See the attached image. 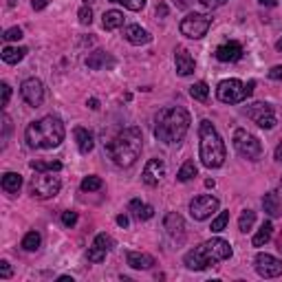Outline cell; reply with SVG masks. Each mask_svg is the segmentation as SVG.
Here are the masks:
<instances>
[{
  "label": "cell",
  "mask_w": 282,
  "mask_h": 282,
  "mask_svg": "<svg viewBox=\"0 0 282 282\" xmlns=\"http://www.w3.org/2000/svg\"><path fill=\"white\" fill-rule=\"evenodd\" d=\"M157 16L159 18H165L167 16V7H165V5H159V7H157Z\"/></svg>",
  "instance_id": "681fc988"
},
{
  "label": "cell",
  "mask_w": 282,
  "mask_h": 282,
  "mask_svg": "<svg viewBox=\"0 0 282 282\" xmlns=\"http://www.w3.org/2000/svg\"><path fill=\"white\" fill-rule=\"evenodd\" d=\"M86 67L91 71H101V69H112L115 67V60L110 58V53L106 51H93L91 55L86 58Z\"/></svg>",
  "instance_id": "ac0fdd59"
},
{
  "label": "cell",
  "mask_w": 282,
  "mask_h": 282,
  "mask_svg": "<svg viewBox=\"0 0 282 282\" xmlns=\"http://www.w3.org/2000/svg\"><path fill=\"white\" fill-rule=\"evenodd\" d=\"M175 64H177V73L179 75H192L194 73V69H196V64H194V58L190 55V51L188 49H183V46H177V51H175Z\"/></svg>",
  "instance_id": "e0dca14e"
},
{
  "label": "cell",
  "mask_w": 282,
  "mask_h": 282,
  "mask_svg": "<svg viewBox=\"0 0 282 282\" xmlns=\"http://www.w3.org/2000/svg\"><path fill=\"white\" fill-rule=\"evenodd\" d=\"M108 157L112 159V163L119 167H130L139 159L141 148H143V137L141 130L137 126H130V128H124L112 137L110 141L104 143Z\"/></svg>",
  "instance_id": "6da1fadb"
},
{
  "label": "cell",
  "mask_w": 282,
  "mask_h": 282,
  "mask_svg": "<svg viewBox=\"0 0 282 282\" xmlns=\"http://www.w3.org/2000/svg\"><path fill=\"white\" fill-rule=\"evenodd\" d=\"M64 124L60 117L46 115L38 119V122H31L25 130V139L29 143V148H38V150H51L58 148L60 143L64 141Z\"/></svg>",
  "instance_id": "3957f363"
},
{
  "label": "cell",
  "mask_w": 282,
  "mask_h": 282,
  "mask_svg": "<svg viewBox=\"0 0 282 282\" xmlns=\"http://www.w3.org/2000/svg\"><path fill=\"white\" fill-rule=\"evenodd\" d=\"M163 177H165V161L161 159V157L150 159L148 163H146V167H143V172H141V181L146 183V185H150V188L159 185Z\"/></svg>",
  "instance_id": "4fadbf2b"
},
{
  "label": "cell",
  "mask_w": 282,
  "mask_h": 282,
  "mask_svg": "<svg viewBox=\"0 0 282 282\" xmlns=\"http://www.w3.org/2000/svg\"><path fill=\"white\" fill-rule=\"evenodd\" d=\"M262 207H265V214H269L273 218V216H280V196L275 194V192H267L265 196H262Z\"/></svg>",
  "instance_id": "603a6c76"
},
{
  "label": "cell",
  "mask_w": 282,
  "mask_h": 282,
  "mask_svg": "<svg viewBox=\"0 0 282 282\" xmlns=\"http://www.w3.org/2000/svg\"><path fill=\"white\" fill-rule=\"evenodd\" d=\"M0 278H3V280L11 278V265L7 260H0Z\"/></svg>",
  "instance_id": "7bdbcfd3"
},
{
  "label": "cell",
  "mask_w": 282,
  "mask_h": 282,
  "mask_svg": "<svg viewBox=\"0 0 282 282\" xmlns=\"http://www.w3.org/2000/svg\"><path fill=\"white\" fill-rule=\"evenodd\" d=\"M234 148H236V152L243 159H249V161H258L262 154V143L258 141L256 135H251L245 128H238L234 133Z\"/></svg>",
  "instance_id": "52a82bcc"
},
{
  "label": "cell",
  "mask_w": 282,
  "mask_h": 282,
  "mask_svg": "<svg viewBox=\"0 0 282 282\" xmlns=\"http://www.w3.org/2000/svg\"><path fill=\"white\" fill-rule=\"evenodd\" d=\"M214 185H216L214 179H207V181H205V188H214Z\"/></svg>",
  "instance_id": "11a10c76"
},
{
  "label": "cell",
  "mask_w": 282,
  "mask_h": 282,
  "mask_svg": "<svg viewBox=\"0 0 282 282\" xmlns=\"http://www.w3.org/2000/svg\"><path fill=\"white\" fill-rule=\"evenodd\" d=\"M31 170H35V172H60L62 170V163L60 161H31Z\"/></svg>",
  "instance_id": "4316f807"
},
{
  "label": "cell",
  "mask_w": 282,
  "mask_h": 282,
  "mask_svg": "<svg viewBox=\"0 0 282 282\" xmlns=\"http://www.w3.org/2000/svg\"><path fill=\"white\" fill-rule=\"evenodd\" d=\"M199 3H201L205 9H216V7H223L227 0H199Z\"/></svg>",
  "instance_id": "b9f144b4"
},
{
  "label": "cell",
  "mask_w": 282,
  "mask_h": 282,
  "mask_svg": "<svg viewBox=\"0 0 282 282\" xmlns=\"http://www.w3.org/2000/svg\"><path fill=\"white\" fill-rule=\"evenodd\" d=\"M190 112L181 106H172L159 110L154 117V137L161 143H179L190 130Z\"/></svg>",
  "instance_id": "7a4b0ae2"
},
{
  "label": "cell",
  "mask_w": 282,
  "mask_h": 282,
  "mask_svg": "<svg viewBox=\"0 0 282 282\" xmlns=\"http://www.w3.org/2000/svg\"><path fill=\"white\" fill-rule=\"evenodd\" d=\"M16 3L18 0H9V7H16Z\"/></svg>",
  "instance_id": "91938a15"
},
{
  "label": "cell",
  "mask_w": 282,
  "mask_h": 282,
  "mask_svg": "<svg viewBox=\"0 0 282 282\" xmlns=\"http://www.w3.org/2000/svg\"><path fill=\"white\" fill-rule=\"evenodd\" d=\"M106 254H108L106 249H101L99 245L93 243V247H88V251H86V258H88L91 262H101V260L106 258Z\"/></svg>",
  "instance_id": "836d02e7"
},
{
  "label": "cell",
  "mask_w": 282,
  "mask_h": 282,
  "mask_svg": "<svg viewBox=\"0 0 282 282\" xmlns=\"http://www.w3.org/2000/svg\"><path fill=\"white\" fill-rule=\"evenodd\" d=\"M190 95L196 101H205L209 97V86L205 82H196V84H192V86H190Z\"/></svg>",
  "instance_id": "4dcf8cb0"
},
{
  "label": "cell",
  "mask_w": 282,
  "mask_h": 282,
  "mask_svg": "<svg viewBox=\"0 0 282 282\" xmlns=\"http://www.w3.org/2000/svg\"><path fill=\"white\" fill-rule=\"evenodd\" d=\"M77 18H80L82 25H91V22H93V11H91V7H88V5H84V7L77 11Z\"/></svg>",
  "instance_id": "d590c367"
},
{
  "label": "cell",
  "mask_w": 282,
  "mask_h": 282,
  "mask_svg": "<svg viewBox=\"0 0 282 282\" xmlns=\"http://www.w3.org/2000/svg\"><path fill=\"white\" fill-rule=\"evenodd\" d=\"M199 139H201V163L209 167V170L223 165L227 159V150L218 130L214 128L209 119H203L199 124Z\"/></svg>",
  "instance_id": "5b68a950"
},
{
  "label": "cell",
  "mask_w": 282,
  "mask_h": 282,
  "mask_svg": "<svg viewBox=\"0 0 282 282\" xmlns=\"http://www.w3.org/2000/svg\"><path fill=\"white\" fill-rule=\"evenodd\" d=\"M3 122H5V139H7V135H9V130H11V119H9L7 115H5Z\"/></svg>",
  "instance_id": "c3c4849f"
},
{
  "label": "cell",
  "mask_w": 282,
  "mask_h": 282,
  "mask_svg": "<svg viewBox=\"0 0 282 282\" xmlns=\"http://www.w3.org/2000/svg\"><path fill=\"white\" fill-rule=\"evenodd\" d=\"M0 91H3V101H0V104L7 106L9 99H11V86H9L7 82H3V84H0Z\"/></svg>",
  "instance_id": "ab89813d"
},
{
  "label": "cell",
  "mask_w": 282,
  "mask_h": 282,
  "mask_svg": "<svg viewBox=\"0 0 282 282\" xmlns=\"http://www.w3.org/2000/svg\"><path fill=\"white\" fill-rule=\"evenodd\" d=\"M152 216H154L152 205H141V209L137 212L135 218H137V220H148V218H152Z\"/></svg>",
  "instance_id": "74e56055"
},
{
  "label": "cell",
  "mask_w": 282,
  "mask_h": 282,
  "mask_svg": "<svg viewBox=\"0 0 282 282\" xmlns=\"http://www.w3.org/2000/svg\"><path fill=\"white\" fill-rule=\"evenodd\" d=\"M126 260L133 269H152L154 267V258L150 254H141V251H128L126 254Z\"/></svg>",
  "instance_id": "ffe728a7"
},
{
  "label": "cell",
  "mask_w": 282,
  "mask_h": 282,
  "mask_svg": "<svg viewBox=\"0 0 282 282\" xmlns=\"http://www.w3.org/2000/svg\"><path fill=\"white\" fill-rule=\"evenodd\" d=\"M260 5H265V7H275L278 5V0H258Z\"/></svg>",
  "instance_id": "f5cc1de1"
},
{
  "label": "cell",
  "mask_w": 282,
  "mask_h": 282,
  "mask_svg": "<svg viewBox=\"0 0 282 282\" xmlns=\"http://www.w3.org/2000/svg\"><path fill=\"white\" fill-rule=\"evenodd\" d=\"M256 271L262 278H278L282 273V260L271 254H258L256 256Z\"/></svg>",
  "instance_id": "5bb4252c"
},
{
  "label": "cell",
  "mask_w": 282,
  "mask_h": 282,
  "mask_svg": "<svg viewBox=\"0 0 282 282\" xmlns=\"http://www.w3.org/2000/svg\"><path fill=\"white\" fill-rule=\"evenodd\" d=\"M46 5H49V0H31V7L35 9V11H42L46 7Z\"/></svg>",
  "instance_id": "bcb514c9"
},
{
  "label": "cell",
  "mask_w": 282,
  "mask_h": 282,
  "mask_svg": "<svg viewBox=\"0 0 282 282\" xmlns=\"http://www.w3.org/2000/svg\"><path fill=\"white\" fill-rule=\"evenodd\" d=\"M3 38L7 40V42H18V40L22 38V29L20 27H11V29H7V31H5Z\"/></svg>",
  "instance_id": "8d00e7d4"
},
{
  "label": "cell",
  "mask_w": 282,
  "mask_h": 282,
  "mask_svg": "<svg viewBox=\"0 0 282 282\" xmlns=\"http://www.w3.org/2000/svg\"><path fill=\"white\" fill-rule=\"evenodd\" d=\"M88 106H91L93 110H97V108H99V101L95 99V97H91V99H88Z\"/></svg>",
  "instance_id": "db71d44e"
},
{
  "label": "cell",
  "mask_w": 282,
  "mask_h": 282,
  "mask_svg": "<svg viewBox=\"0 0 282 282\" xmlns=\"http://www.w3.org/2000/svg\"><path fill=\"white\" fill-rule=\"evenodd\" d=\"M275 245H278V249L282 251V234H280V236H278V241H275Z\"/></svg>",
  "instance_id": "9f6ffc18"
},
{
  "label": "cell",
  "mask_w": 282,
  "mask_h": 282,
  "mask_svg": "<svg viewBox=\"0 0 282 282\" xmlns=\"http://www.w3.org/2000/svg\"><path fill=\"white\" fill-rule=\"evenodd\" d=\"M141 205H143V203H141L139 199H133V201H130V205H128V209L133 212V216H137V212L141 209Z\"/></svg>",
  "instance_id": "ee69618b"
},
{
  "label": "cell",
  "mask_w": 282,
  "mask_h": 282,
  "mask_svg": "<svg viewBox=\"0 0 282 282\" xmlns=\"http://www.w3.org/2000/svg\"><path fill=\"white\" fill-rule=\"evenodd\" d=\"M232 254H234L232 245L227 241H223V238H209L207 243H203L192 251H188L183 262L188 269H192V271H203V269H207L209 265H214V262L232 258Z\"/></svg>",
  "instance_id": "277c9868"
},
{
  "label": "cell",
  "mask_w": 282,
  "mask_h": 282,
  "mask_svg": "<svg viewBox=\"0 0 282 282\" xmlns=\"http://www.w3.org/2000/svg\"><path fill=\"white\" fill-rule=\"evenodd\" d=\"M275 161H280V163H282V141L275 146Z\"/></svg>",
  "instance_id": "816d5d0a"
},
{
  "label": "cell",
  "mask_w": 282,
  "mask_h": 282,
  "mask_svg": "<svg viewBox=\"0 0 282 282\" xmlns=\"http://www.w3.org/2000/svg\"><path fill=\"white\" fill-rule=\"evenodd\" d=\"M101 25H104L106 31H115V29H119L124 25V14L122 11H106L104 14V20H101Z\"/></svg>",
  "instance_id": "484cf974"
},
{
  "label": "cell",
  "mask_w": 282,
  "mask_h": 282,
  "mask_svg": "<svg viewBox=\"0 0 282 282\" xmlns=\"http://www.w3.org/2000/svg\"><path fill=\"white\" fill-rule=\"evenodd\" d=\"M95 245H99L101 249H106V251H110L112 249V238L108 236V234H97V236H95Z\"/></svg>",
  "instance_id": "e575fe53"
},
{
  "label": "cell",
  "mask_w": 282,
  "mask_h": 282,
  "mask_svg": "<svg viewBox=\"0 0 282 282\" xmlns=\"http://www.w3.org/2000/svg\"><path fill=\"white\" fill-rule=\"evenodd\" d=\"M254 223H256V212L254 209H245V212L241 214V218H238V230L247 234L251 227H254Z\"/></svg>",
  "instance_id": "f546056e"
},
{
  "label": "cell",
  "mask_w": 282,
  "mask_h": 282,
  "mask_svg": "<svg viewBox=\"0 0 282 282\" xmlns=\"http://www.w3.org/2000/svg\"><path fill=\"white\" fill-rule=\"evenodd\" d=\"M22 188V177L18 172H7L3 175V190L9 192V194H18Z\"/></svg>",
  "instance_id": "d4e9b609"
},
{
  "label": "cell",
  "mask_w": 282,
  "mask_h": 282,
  "mask_svg": "<svg viewBox=\"0 0 282 282\" xmlns=\"http://www.w3.org/2000/svg\"><path fill=\"white\" fill-rule=\"evenodd\" d=\"M60 282H73V278H69V275H62V278H60Z\"/></svg>",
  "instance_id": "6f0895ef"
},
{
  "label": "cell",
  "mask_w": 282,
  "mask_h": 282,
  "mask_svg": "<svg viewBox=\"0 0 282 282\" xmlns=\"http://www.w3.org/2000/svg\"><path fill=\"white\" fill-rule=\"evenodd\" d=\"M271 236H273V225H271V220H267V223H262V227L256 232V236L251 238V245H254V247H262V245H267L271 241Z\"/></svg>",
  "instance_id": "cb8c5ba5"
},
{
  "label": "cell",
  "mask_w": 282,
  "mask_h": 282,
  "mask_svg": "<svg viewBox=\"0 0 282 282\" xmlns=\"http://www.w3.org/2000/svg\"><path fill=\"white\" fill-rule=\"evenodd\" d=\"M84 3H86V5H91V3H95V0H84Z\"/></svg>",
  "instance_id": "94428289"
},
{
  "label": "cell",
  "mask_w": 282,
  "mask_h": 282,
  "mask_svg": "<svg viewBox=\"0 0 282 282\" xmlns=\"http://www.w3.org/2000/svg\"><path fill=\"white\" fill-rule=\"evenodd\" d=\"M122 5L130 11H141L143 7H146V0H124Z\"/></svg>",
  "instance_id": "f35d334b"
},
{
  "label": "cell",
  "mask_w": 282,
  "mask_h": 282,
  "mask_svg": "<svg viewBox=\"0 0 282 282\" xmlns=\"http://www.w3.org/2000/svg\"><path fill=\"white\" fill-rule=\"evenodd\" d=\"M209 27H212V18L207 14H188L181 20V33L192 40L203 38L209 31Z\"/></svg>",
  "instance_id": "9c48e42d"
},
{
  "label": "cell",
  "mask_w": 282,
  "mask_h": 282,
  "mask_svg": "<svg viewBox=\"0 0 282 282\" xmlns=\"http://www.w3.org/2000/svg\"><path fill=\"white\" fill-rule=\"evenodd\" d=\"M62 223L67 225V227H73L77 223V214L75 212H64L62 214Z\"/></svg>",
  "instance_id": "60d3db41"
},
{
  "label": "cell",
  "mask_w": 282,
  "mask_h": 282,
  "mask_svg": "<svg viewBox=\"0 0 282 282\" xmlns=\"http://www.w3.org/2000/svg\"><path fill=\"white\" fill-rule=\"evenodd\" d=\"M216 60H220V62H238V60L243 58V46L241 42H225V44H220L218 49H216Z\"/></svg>",
  "instance_id": "2e32d148"
},
{
  "label": "cell",
  "mask_w": 282,
  "mask_h": 282,
  "mask_svg": "<svg viewBox=\"0 0 282 282\" xmlns=\"http://www.w3.org/2000/svg\"><path fill=\"white\" fill-rule=\"evenodd\" d=\"M227 223H230V212H220V214L212 220V227H209V230H212L214 234H220V232H223L225 227H227Z\"/></svg>",
  "instance_id": "1f68e13d"
},
{
  "label": "cell",
  "mask_w": 282,
  "mask_h": 282,
  "mask_svg": "<svg viewBox=\"0 0 282 282\" xmlns=\"http://www.w3.org/2000/svg\"><path fill=\"white\" fill-rule=\"evenodd\" d=\"M128 223H130V220H128V216H126V214H119L117 216V225L119 227H124V230H126V227H128Z\"/></svg>",
  "instance_id": "7dc6e473"
},
{
  "label": "cell",
  "mask_w": 282,
  "mask_h": 282,
  "mask_svg": "<svg viewBox=\"0 0 282 282\" xmlns=\"http://www.w3.org/2000/svg\"><path fill=\"white\" fill-rule=\"evenodd\" d=\"M249 88L247 84H243L241 80H223L216 88V97H218L223 104H241L249 97Z\"/></svg>",
  "instance_id": "ba28073f"
},
{
  "label": "cell",
  "mask_w": 282,
  "mask_h": 282,
  "mask_svg": "<svg viewBox=\"0 0 282 282\" xmlns=\"http://www.w3.org/2000/svg\"><path fill=\"white\" fill-rule=\"evenodd\" d=\"M216 209H218V199L212 196V194H201V196H196V199L190 203V214H192V218L194 220L209 218Z\"/></svg>",
  "instance_id": "8fae6325"
},
{
  "label": "cell",
  "mask_w": 282,
  "mask_h": 282,
  "mask_svg": "<svg viewBox=\"0 0 282 282\" xmlns=\"http://www.w3.org/2000/svg\"><path fill=\"white\" fill-rule=\"evenodd\" d=\"M0 55H3V62L18 64V62H22V60H25L27 49H25V46H5Z\"/></svg>",
  "instance_id": "7402d4cb"
},
{
  "label": "cell",
  "mask_w": 282,
  "mask_h": 282,
  "mask_svg": "<svg viewBox=\"0 0 282 282\" xmlns=\"http://www.w3.org/2000/svg\"><path fill=\"white\" fill-rule=\"evenodd\" d=\"M275 46H278V51H282V38L278 40V44H275Z\"/></svg>",
  "instance_id": "680465c9"
},
{
  "label": "cell",
  "mask_w": 282,
  "mask_h": 282,
  "mask_svg": "<svg viewBox=\"0 0 282 282\" xmlns=\"http://www.w3.org/2000/svg\"><path fill=\"white\" fill-rule=\"evenodd\" d=\"M163 230L167 232V236H170L175 243H181L183 238H185V220H183V216L177 214V212L165 214V218H163Z\"/></svg>",
  "instance_id": "9a60e30c"
},
{
  "label": "cell",
  "mask_w": 282,
  "mask_h": 282,
  "mask_svg": "<svg viewBox=\"0 0 282 282\" xmlns=\"http://www.w3.org/2000/svg\"><path fill=\"white\" fill-rule=\"evenodd\" d=\"M269 77H271V80H282V67H273L271 71H269Z\"/></svg>",
  "instance_id": "f6af8a7d"
},
{
  "label": "cell",
  "mask_w": 282,
  "mask_h": 282,
  "mask_svg": "<svg viewBox=\"0 0 282 282\" xmlns=\"http://www.w3.org/2000/svg\"><path fill=\"white\" fill-rule=\"evenodd\" d=\"M196 172H199V170H196L194 161H185V163L181 165V170L177 172V179H179V181H181V183H185V181H192V179L196 177Z\"/></svg>",
  "instance_id": "83f0119b"
},
{
  "label": "cell",
  "mask_w": 282,
  "mask_h": 282,
  "mask_svg": "<svg viewBox=\"0 0 282 282\" xmlns=\"http://www.w3.org/2000/svg\"><path fill=\"white\" fill-rule=\"evenodd\" d=\"M73 135H75V141H77V150H80L82 154H88V152H91L93 146H95L93 135L88 133L86 128H75Z\"/></svg>",
  "instance_id": "44dd1931"
},
{
  "label": "cell",
  "mask_w": 282,
  "mask_h": 282,
  "mask_svg": "<svg viewBox=\"0 0 282 282\" xmlns=\"http://www.w3.org/2000/svg\"><path fill=\"white\" fill-rule=\"evenodd\" d=\"M104 188V181L99 177H86L82 181V190L84 192H95V190H101Z\"/></svg>",
  "instance_id": "d6a6232c"
},
{
  "label": "cell",
  "mask_w": 282,
  "mask_h": 282,
  "mask_svg": "<svg viewBox=\"0 0 282 282\" xmlns=\"http://www.w3.org/2000/svg\"><path fill=\"white\" fill-rule=\"evenodd\" d=\"M60 188H62V181L55 172H35L29 183V192L33 199H51L60 192Z\"/></svg>",
  "instance_id": "8992f818"
},
{
  "label": "cell",
  "mask_w": 282,
  "mask_h": 282,
  "mask_svg": "<svg viewBox=\"0 0 282 282\" xmlns=\"http://www.w3.org/2000/svg\"><path fill=\"white\" fill-rule=\"evenodd\" d=\"M40 243H42L40 234L38 232H29V234H25V238H22V249L25 251H38Z\"/></svg>",
  "instance_id": "f1b7e54d"
},
{
  "label": "cell",
  "mask_w": 282,
  "mask_h": 282,
  "mask_svg": "<svg viewBox=\"0 0 282 282\" xmlns=\"http://www.w3.org/2000/svg\"><path fill=\"white\" fill-rule=\"evenodd\" d=\"M124 38L130 42V44L135 46H141V44H148L150 40H152V35H150L146 29H141L139 25H130L124 29Z\"/></svg>",
  "instance_id": "d6986e66"
},
{
  "label": "cell",
  "mask_w": 282,
  "mask_h": 282,
  "mask_svg": "<svg viewBox=\"0 0 282 282\" xmlns=\"http://www.w3.org/2000/svg\"><path fill=\"white\" fill-rule=\"evenodd\" d=\"M245 115H247L251 122L258 124L262 130H271L275 128V112H273V106L267 104V101H256V104H249L245 108Z\"/></svg>",
  "instance_id": "30bf717a"
},
{
  "label": "cell",
  "mask_w": 282,
  "mask_h": 282,
  "mask_svg": "<svg viewBox=\"0 0 282 282\" xmlns=\"http://www.w3.org/2000/svg\"><path fill=\"white\" fill-rule=\"evenodd\" d=\"M110 3H124V0H110Z\"/></svg>",
  "instance_id": "6125c7cd"
},
{
  "label": "cell",
  "mask_w": 282,
  "mask_h": 282,
  "mask_svg": "<svg viewBox=\"0 0 282 282\" xmlns=\"http://www.w3.org/2000/svg\"><path fill=\"white\" fill-rule=\"evenodd\" d=\"M20 95H22V99H25L29 106L38 108L42 101H44V84H42L40 80H35V77H29V80L22 82Z\"/></svg>",
  "instance_id": "7c38bea8"
},
{
  "label": "cell",
  "mask_w": 282,
  "mask_h": 282,
  "mask_svg": "<svg viewBox=\"0 0 282 282\" xmlns=\"http://www.w3.org/2000/svg\"><path fill=\"white\" fill-rule=\"evenodd\" d=\"M175 5L179 9H188L190 7V0H175Z\"/></svg>",
  "instance_id": "f907efd6"
}]
</instances>
